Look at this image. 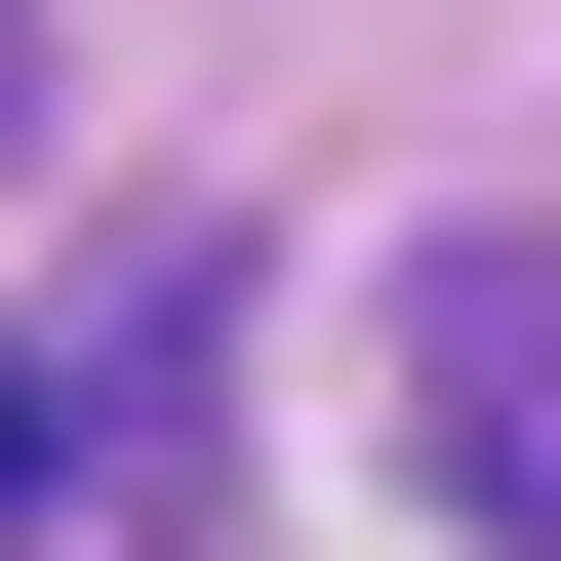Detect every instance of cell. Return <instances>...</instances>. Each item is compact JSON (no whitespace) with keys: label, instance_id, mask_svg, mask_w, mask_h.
<instances>
[{"label":"cell","instance_id":"6da1fadb","mask_svg":"<svg viewBox=\"0 0 561 561\" xmlns=\"http://www.w3.org/2000/svg\"><path fill=\"white\" fill-rule=\"evenodd\" d=\"M401 481L561 561V241H442V280H401Z\"/></svg>","mask_w":561,"mask_h":561},{"label":"cell","instance_id":"7a4b0ae2","mask_svg":"<svg viewBox=\"0 0 561 561\" xmlns=\"http://www.w3.org/2000/svg\"><path fill=\"white\" fill-rule=\"evenodd\" d=\"M0 522H41V362H0Z\"/></svg>","mask_w":561,"mask_h":561}]
</instances>
